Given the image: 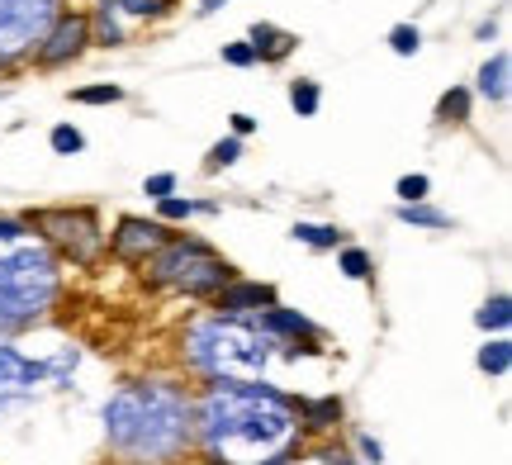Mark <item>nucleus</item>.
<instances>
[{
  "label": "nucleus",
  "mask_w": 512,
  "mask_h": 465,
  "mask_svg": "<svg viewBox=\"0 0 512 465\" xmlns=\"http://www.w3.org/2000/svg\"><path fill=\"white\" fill-rule=\"evenodd\" d=\"M200 437L214 465H256L294 451V404L266 385H214L204 394Z\"/></svg>",
  "instance_id": "nucleus-1"
},
{
  "label": "nucleus",
  "mask_w": 512,
  "mask_h": 465,
  "mask_svg": "<svg viewBox=\"0 0 512 465\" xmlns=\"http://www.w3.org/2000/svg\"><path fill=\"white\" fill-rule=\"evenodd\" d=\"M105 437L124 456L162 465L166 456H176L190 442V404H185L181 390H171L162 380L128 385L105 409Z\"/></svg>",
  "instance_id": "nucleus-2"
},
{
  "label": "nucleus",
  "mask_w": 512,
  "mask_h": 465,
  "mask_svg": "<svg viewBox=\"0 0 512 465\" xmlns=\"http://www.w3.org/2000/svg\"><path fill=\"white\" fill-rule=\"evenodd\" d=\"M185 352H190V361L204 375H214L219 385H252V380H261L266 361H271V337L261 333L256 323L214 314L190 328Z\"/></svg>",
  "instance_id": "nucleus-3"
},
{
  "label": "nucleus",
  "mask_w": 512,
  "mask_h": 465,
  "mask_svg": "<svg viewBox=\"0 0 512 465\" xmlns=\"http://www.w3.org/2000/svg\"><path fill=\"white\" fill-rule=\"evenodd\" d=\"M57 295V261L43 242H15L10 257H0V333L38 318Z\"/></svg>",
  "instance_id": "nucleus-4"
},
{
  "label": "nucleus",
  "mask_w": 512,
  "mask_h": 465,
  "mask_svg": "<svg viewBox=\"0 0 512 465\" xmlns=\"http://www.w3.org/2000/svg\"><path fill=\"white\" fill-rule=\"evenodd\" d=\"M147 276L157 285H176L185 295H214L233 280V266L200 238H166L147 261Z\"/></svg>",
  "instance_id": "nucleus-5"
},
{
  "label": "nucleus",
  "mask_w": 512,
  "mask_h": 465,
  "mask_svg": "<svg viewBox=\"0 0 512 465\" xmlns=\"http://www.w3.org/2000/svg\"><path fill=\"white\" fill-rule=\"evenodd\" d=\"M29 224H38L48 238L67 252L72 261H95L100 257V247H105V233H100V224H95L91 209H43V214H34Z\"/></svg>",
  "instance_id": "nucleus-6"
},
{
  "label": "nucleus",
  "mask_w": 512,
  "mask_h": 465,
  "mask_svg": "<svg viewBox=\"0 0 512 465\" xmlns=\"http://www.w3.org/2000/svg\"><path fill=\"white\" fill-rule=\"evenodd\" d=\"M43 380H53L48 366H38V361H29V356H19L15 347H0V409L15 404V399H29Z\"/></svg>",
  "instance_id": "nucleus-7"
},
{
  "label": "nucleus",
  "mask_w": 512,
  "mask_h": 465,
  "mask_svg": "<svg viewBox=\"0 0 512 465\" xmlns=\"http://www.w3.org/2000/svg\"><path fill=\"white\" fill-rule=\"evenodd\" d=\"M166 238H171V233H166V224H157V219H152V224H147V219H119V228L110 233V247L124 261H147Z\"/></svg>",
  "instance_id": "nucleus-8"
},
{
  "label": "nucleus",
  "mask_w": 512,
  "mask_h": 465,
  "mask_svg": "<svg viewBox=\"0 0 512 465\" xmlns=\"http://www.w3.org/2000/svg\"><path fill=\"white\" fill-rule=\"evenodd\" d=\"M86 43H91V19L86 15H57V29L48 34V43L38 48V62H43V67H57V62H67V57L81 53Z\"/></svg>",
  "instance_id": "nucleus-9"
},
{
  "label": "nucleus",
  "mask_w": 512,
  "mask_h": 465,
  "mask_svg": "<svg viewBox=\"0 0 512 465\" xmlns=\"http://www.w3.org/2000/svg\"><path fill=\"white\" fill-rule=\"evenodd\" d=\"M275 304V290L266 280H228L223 290H214V309L228 318H242L252 309H271Z\"/></svg>",
  "instance_id": "nucleus-10"
},
{
  "label": "nucleus",
  "mask_w": 512,
  "mask_h": 465,
  "mask_svg": "<svg viewBox=\"0 0 512 465\" xmlns=\"http://www.w3.org/2000/svg\"><path fill=\"white\" fill-rule=\"evenodd\" d=\"M247 43H252V53L261 57V62H280V57L294 53V43H299V38L280 34L275 24H266V19H261V24H252V38H247Z\"/></svg>",
  "instance_id": "nucleus-11"
},
{
  "label": "nucleus",
  "mask_w": 512,
  "mask_h": 465,
  "mask_svg": "<svg viewBox=\"0 0 512 465\" xmlns=\"http://www.w3.org/2000/svg\"><path fill=\"white\" fill-rule=\"evenodd\" d=\"M256 328H261V333L266 337H275V333H290V337H313L318 333V328H313L309 318L304 314H290V309H261V314H256Z\"/></svg>",
  "instance_id": "nucleus-12"
},
{
  "label": "nucleus",
  "mask_w": 512,
  "mask_h": 465,
  "mask_svg": "<svg viewBox=\"0 0 512 465\" xmlns=\"http://www.w3.org/2000/svg\"><path fill=\"white\" fill-rule=\"evenodd\" d=\"M299 413H304V423H309L313 432H328L342 423V399H337V394H328V399H304Z\"/></svg>",
  "instance_id": "nucleus-13"
},
{
  "label": "nucleus",
  "mask_w": 512,
  "mask_h": 465,
  "mask_svg": "<svg viewBox=\"0 0 512 465\" xmlns=\"http://www.w3.org/2000/svg\"><path fill=\"white\" fill-rule=\"evenodd\" d=\"M479 95L484 100H503L508 95V53H498L494 62L479 67Z\"/></svg>",
  "instance_id": "nucleus-14"
},
{
  "label": "nucleus",
  "mask_w": 512,
  "mask_h": 465,
  "mask_svg": "<svg viewBox=\"0 0 512 465\" xmlns=\"http://www.w3.org/2000/svg\"><path fill=\"white\" fill-rule=\"evenodd\" d=\"M479 371H484V375H508L512 371V342H508V337L484 342V352H479Z\"/></svg>",
  "instance_id": "nucleus-15"
},
{
  "label": "nucleus",
  "mask_w": 512,
  "mask_h": 465,
  "mask_svg": "<svg viewBox=\"0 0 512 465\" xmlns=\"http://www.w3.org/2000/svg\"><path fill=\"white\" fill-rule=\"evenodd\" d=\"M91 38L105 43V48H119V43H124V24L114 19V10L105 0H100V10H95V19H91Z\"/></svg>",
  "instance_id": "nucleus-16"
},
{
  "label": "nucleus",
  "mask_w": 512,
  "mask_h": 465,
  "mask_svg": "<svg viewBox=\"0 0 512 465\" xmlns=\"http://www.w3.org/2000/svg\"><path fill=\"white\" fill-rule=\"evenodd\" d=\"M290 105L299 119H313L318 114V105H323V91H318V81H309V76H299L290 86Z\"/></svg>",
  "instance_id": "nucleus-17"
},
{
  "label": "nucleus",
  "mask_w": 512,
  "mask_h": 465,
  "mask_svg": "<svg viewBox=\"0 0 512 465\" xmlns=\"http://www.w3.org/2000/svg\"><path fill=\"white\" fill-rule=\"evenodd\" d=\"M475 323L484 328V333H503V328L512 323V299H508V295H494V299H489V304H484V309L475 314Z\"/></svg>",
  "instance_id": "nucleus-18"
},
{
  "label": "nucleus",
  "mask_w": 512,
  "mask_h": 465,
  "mask_svg": "<svg viewBox=\"0 0 512 465\" xmlns=\"http://www.w3.org/2000/svg\"><path fill=\"white\" fill-rule=\"evenodd\" d=\"M437 119L441 124H465V119H470V91H465V86H451V91L441 95Z\"/></svg>",
  "instance_id": "nucleus-19"
},
{
  "label": "nucleus",
  "mask_w": 512,
  "mask_h": 465,
  "mask_svg": "<svg viewBox=\"0 0 512 465\" xmlns=\"http://www.w3.org/2000/svg\"><path fill=\"white\" fill-rule=\"evenodd\" d=\"M399 224L408 228H451V214H441L432 205H399Z\"/></svg>",
  "instance_id": "nucleus-20"
},
{
  "label": "nucleus",
  "mask_w": 512,
  "mask_h": 465,
  "mask_svg": "<svg viewBox=\"0 0 512 465\" xmlns=\"http://www.w3.org/2000/svg\"><path fill=\"white\" fill-rule=\"evenodd\" d=\"M214 205H195V200H181V195H166V200H157V224H185L190 214H209Z\"/></svg>",
  "instance_id": "nucleus-21"
},
{
  "label": "nucleus",
  "mask_w": 512,
  "mask_h": 465,
  "mask_svg": "<svg viewBox=\"0 0 512 465\" xmlns=\"http://www.w3.org/2000/svg\"><path fill=\"white\" fill-rule=\"evenodd\" d=\"M337 271L347 280H370L375 276V261H370L366 247H342V257H337Z\"/></svg>",
  "instance_id": "nucleus-22"
},
{
  "label": "nucleus",
  "mask_w": 512,
  "mask_h": 465,
  "mask_svg": "<svg viewBox=\"0 0 512 465\" xmlns=\"http://www.w3.org/2000/svg\"><path fill=\"white\" fill-rule=\"evenodd\" d=\"M294 238L318 247V252H328V247H342V228L332 224H294Z\"/></svg>",
  "instance_id": "nucleus-23"
},
{
  "label": "nucleus",
  "mask_w": 512,
  "mask_h": 465,
  "mask_svg": "<svg viewBox=\"0 0 512 465\" xmlns=\"http://www.w3.org/2000/svg\"><path fill=\"white\" fill-rule=\"evenodd\" d=\"M72 100L76 105H119L124 100V86H81V91H72Z\"/></svg>",
  "instance_id": "nucleus-24"
},
{
  "label": "nucleus",
  "mask_w": 512,
  "mask_h": 465,
  "mask_svg": "<svg viewBox=\"0 0 512 465\" xmlns=\"http://www.w3.org/2000/svg\"><path fill=\"white\" fill-rule=\"evenodd\" d=\"M110 10H128V15L138 19H162L171 10V0H105Z\"/></svg>",
  "instance_id": "nucleus-25"
},
{
  "label": "nucleus",
  "mask_w": 512,
  "mask_h": 465,
  "mask_svg": "<svg viewBox=\"0 0 512 465\" xmlns=\"http://www.w3.org/2000/svg\"><path fill=\"white\" fill-rule=\"evenodd\" d=\"M48 143H53L57 157H76V152L86 148V138H81V129H72V124H57V129L48 133Z\"/></svg>",
  "instance_id": "nucleus-26"
},
{
  "label": "nucleus",
  "mask_w": 512,
  "mask_h": 465,
  "mask_svg": "<svg viewBox=\"0 0 512 465\" xmlns=\"http://www.w3.org/2000/svg\"><path fill=\"white\" fill-rule=\"evenodd\" d=\"M389 48H394L399 57H413L422 48V34L413 29V24H394V29H389Z\"/></svg>",
  "instance_id": "nucleus-27"
},
{
  "label": "nucleus",
  "mask_w": 512,
  "mask_h": 465,
  "mask_svg": "<svg viewBox=\"0 0 512 465\" xmlns=\"http://www.w3.org/2000/svg\"><path fill=\"white\" fill-rule=\"evenodd\" d=\"M394 190H399V205H422V200H427V190H432V181L418 171V176H403Z\"/></svg>",
  "instance_id": "nucleus-28"
},
{
  "label": "nucleus",
  "mask_w": 512,
  "mask_h": 465,
  "mask_svg": "<svg viewBox=\"0 0 512 465\" xmlns=\"http://www.w3.org/2000/svg\"><path fill=\"white\" fill-rule=\"evenodd\" d=\"M238 157H242V138H223V143H214V152H209V171L233 167Z\"/></svg>",
  "instance_id": "nucleus-29"
},
{
  "label": "nucleus",
  "mask_w": 512,
  "mask_h": 465,
  "mask_svg": "<svg viewBox=\"0 0 512 465\" xmlns=\"http://www.w3.org/2000/svg\"><path fill=\"white\" fill-rule=\"evenodd\" d=\"M143 195H152V200H166V195H176V176H171V171H157V176H147V181H143Z\"/></svg>",
  "instance_id": "nucleus-30"
},
{
  "label": "nucleus",
  "mask_w": 512,
  "mask_h": 465,
  "mask_svg": "<svg viewBox=\"0 0 512 465\" xmlns=\"http://www.w3.org/2000/svg\"><path fill=\"white\" fill-rule=\"evenodd\" d=\"M223 62H228V67H252L256 62L252 43H223Z\"/></svg>",
  "instance_id": "nucleus-31"
},
{
  "label": "nucleus",
  "mask_w": 512,
  "mask_h": 465,
  "mask_svg": "<svg viewBox=\"0 0 512 465\" xmlns=\"http://www.w3.org/2000/svg\"><path fill=\"white\" fill-rule=\"evenodd\" d=\"M15 5H19V10H24L29 19H38V24H43V19L53 15V5H57V0H15Z\"/></svg>",
  "instance_id": "nucleus-32"
},
{
  "label": "nucleus",
  "mask_w": 512,
  "mask_h": 465,
  "mask_svg": "<svg viewBox=\"0 0 512 465\" xmlns=\"http://www.w3.org/2000/svg\"><path fill=\"white\" fill-rule=\"evenodd\" d=\"M29 228L19 224V219H0V242H15V238H24Z\"/></svg>",
  "instance_id": "nucleus-33"
},
{
  "label": "nucleus",
  "mask_w": 512,
  "mask_h": 465,
  "mask_svg": "<svg viewBox=\"0 0 512 465\" xmlns=\"http://www.w3.org/2000/svg\"><path fill=\"white\" fill-rule=\"evenodd\" d=\"M252 129H256V119H252V114H233V138H247Z\"/></svg>",
  "instance_id": "nucleus-34"
},
{
  "label": "nucleus",
  "mask_w": 512,
  "mask_h": 465,
  "mask_svg": "<svg viewBox=\"0 0 512 465\" xmlns=\"http://www.w3.org/2000/svg\"><path fill=\"white\" fill-rule=\"evenodd\" d=\"M361 451H366V461H375V465L384 461V447L375 442V437H361Z\"/></svg>",
  "instance_id": "nucleus-35"
},
{
  "label": "nucleus",
  "mask_w": 512,
  "mask_h": 465,
  "mask_svg": "<svg viewBox=\"0 0 512 465\" xmlns=\"http://www.w3.org/2000/svg\"><path fill=\"white\" fill-rule=\"evenodd\" d=\"M228 0H200V15H214V10H223Z\"/></svg>",
  "instance_id": "nucleus-36"
},
{
  "label": "nucleus",
  "mask_w": 512,
  "mask_h": 465,
  "mask_svg": "<svg viewBox=\"0 0 512 465\" xmlns=\"http://www.w3.org/2000/svg\"><path fill=\"white\" fill-rule=\"evenodd\" d=\"M347 465H351V461H347Z\"/></svg>",
  "instance_id": "nucleus-37"
}]
</instances>
